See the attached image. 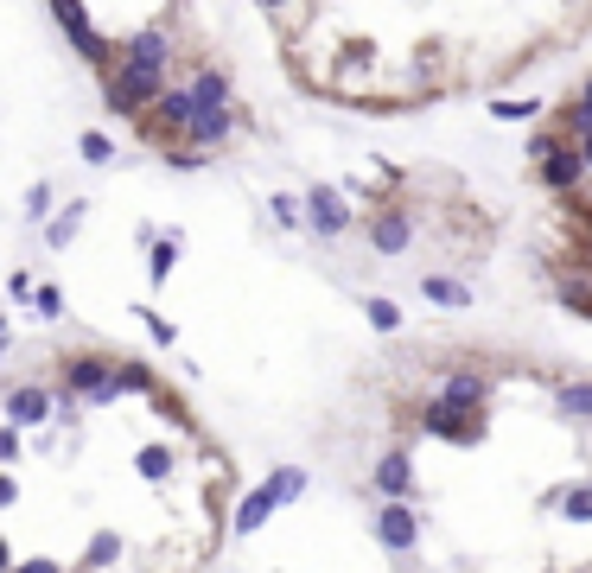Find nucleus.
<instances>
[{"instance_id": "1", "label": "nucleus", "mask_w": 592, "mask_h": 573, "mask_svg": "<svg viewBox=\"0 0 592 573\" xmlns=\"http://www.w3.org/2000/svg\"><path fill=\"white\" fill-rule=\"evenodd\" d=\"M166 90V77H153V71H141V64H109L102 71V96H109V109L115 115H147V102Z\"/></svg>"}, {"instance_id": "2", "label": "nucleus", "mask_w": 592, "mask_h": 573, "mask_svg": "<svg viewBox=\"0 0 592 573\" xmlns=\"http://www.w3.org/2000/svg\"><path fill=\"white\" fill-rule=\"evenodd\" d=\"M109 376H115V363L102 357V351H77L71 363H64V395H90L96 408H109V402H115Z\"/></svg>"}, {"instance_id": "3", "label": "nucleus", "mask_w": 592, "mask_h": 573, "mask_svg": "<svg viewBox=\"0 0 592 573\" xmlns=\"http://www.w3.org/2000/svg\"><path fill=\"white\" fill-rule=\"evenodd\" d=\"M185 121H191V90H172V83H166V90L147 102L141 128H147V141H179Z\"/></svg>"}, {"instance_id": "4", "label": "nucleus", "mask_w": 592, "mask_h": 573, "mask_svg": "<svg viewBox=\"0 0 592 573\" xmlns=\"http://www.w3.org/2000/svg\"><path fill=\"white\" fill-rule=\"evenodd\" d=\"M51 20H58L64 32H71V45H77V58H90L109 71V45H102V32L90 26V13H83V0H51Z\"/></svg>"}, {"instance_id": "5", "label": "nucleus", "mask_w": 592, "mask_h": 573, "mask_svg": "<svg viewBox=\"0 0 592 573\" xmlns=\"http://www.w3.org/2000/svg\"><path fill=\"white\" fill-rule=\"evenodd\" d=\"M376 542L389 548V554H408L414 542H421V510L402 503V497H389V503L376 510Z\"/></svg>"}, {"instance_id": "6", "label": "nucleus", "mask_w": 592, "mask_h": 573, "mask_svg": "<svg viewBox=\"0 0 592 573\" xmlns=\"http://www.w3.org/2000/svg\"><path fill=\"white\" fill-rule=\"evenodd\" d=\"M535 172H542V185L548 191H580V179H586V166H580V147L567 141V134H554V147L535 160Z\"/></svg>"}, {"instance_id": "7", "label": "nucleus", "mask_w": 592, "mask_h": 573, "mask_svg": "<svg viewBox=\"0 0 592 573\" xmlns=\"http://www.w3.org/2000/svg\"><path fill=\"white\" fill-rule=\"evenodd\" d=\"M408 242H414V217L402 204H389V211L370 217V249L376 255H408Z\"/></svg>"}, {"instance_id": "8", "label": "nucleus", "mask_w": 592, "mask_h": 573, "mask_svg": "<svg viewBox=\"0 0 592 573\" xmlns=\"http://www.w3.org/2000/svg\"><path fill=\"white\" fill-rule=\"evenodd\" d=\"M115 58H121V64H141V71H153V77H166V64H172V39H166L160 26H147V32H134V39L121 45Z\"/></svg>"}, {"instance_id": "9", "label": "nucleus", "mask_w": 592, "mask_h": 573, "mask_svg": "<svg viewBox=\"0 0 592 573\" xmlns=\"http://www.w3.org/2000/svg\"><path fill=\"white\" fill-rule=\"evenodd\" d=\"M306 223H312L319 236H344V230H351V204H344V191L319 185V191L306 198Z\"/></svg>"}, {"instance_id": "10", "label": "nucleus", "mask_w": 592, "mask_h": 573, "mask_svg": "<svg viewBox=\"0 0 592 573\" xmlns=\"http://www.w3.org/2000/svg\"><path fill=\"white\" fill-rule=\"evenodd\" d=\"M230 128H236V115L230 109H198V102H191V121H185V141L191 147H223V141H230Z\"/></svg>"}, {"instance_id": "11", "label": "nucleus", "mask_w": 592, "mask_h": 573, "mask_svg": "<svg viewBox=\"0 0 592 573\" xmlns=\"http://www.w3.org/2000/svg\"><path fill=\"white\" fill-rule=\"evenodd\" d=\"M421 427H427V433H440V440H478V414L446 408V402H433V408L421 414Z\"/></svg>"}, {"instance_id": "12", "label": "nucleus", "mask_w": 592, "mask_h": 573, "mask_svg": "<svg viewBox=\"0 0 592 573\" xmlns=\"http://www.w3.org/2000/svg\"><path fill=\"white\" fill-rule=\"evenodd\" d=\"M370 478H376L382 497H408V491H414V459H408V453H382Z\"/></svg>"}, {"instance_id": "13", "label": "nucleus", "mask_w": 592, "mask_h": 573, "mask_svg": "<svg viewBox=\"0 0 592 573\" xmlns=\"http://www.w3.org/2000/svg\"><path fill=\"white\" fill-rule=\"evenodd\" d=\"M281 510V497H274V484H255L249 497H242V510H236V535H255L268 516Z\"/></svg>"}, {"instance_id": "14", "label": "nucleus", "mask_w": 592, "mask_h": 573, "mask_svg": "<svg viewBox=\"0 0 592 573\" xmlns=\"http://www.w3.org/2000/svg\"><path fill=\"white\" fill-rule=\"evenodd\" d=\"M446 408H465V414H478L484 408V376L478 370H452L446 376V395H440Z\"/></svg>"}, {"instance_id": "15", "label": "nucleus", "mask_w": 592, "mask_h": 573, "mask_svg": "<svg viewBox=\"0 0 592 573\" xmlns=\"http://www.w3.org/2000/svg\"><path fill=\"white\" fill-rule=\"evenodd\" d=\"M0 408H7V421H13V427H39L45 414H51V395H45V389H13Z\"/></svg>"}, {"instance_id": "16", "label": "nucleus", "mask_w": 592, "mask_h": 573, "mask_svg": "<svg viewBox=\"0 0 592 573\" xmlns=\"http://www.w3.org/2000/svg\"><path fill=\"white\" fill-rule=\"evenodd\" d=\"M191 102H198V109H230V77H223V71H198Z\"/></svg>"}, {"instance_id": "17", "label": "nucleus", "mask_w": 592, "mask_h": 573, "mask_svg": "<svg viewBox=\"0 0 592 573\" xmlns=\"http://www.w3.org/2000/svg\"><path fill=\"white\" fill-rule=\"evenodd\" d=\"M83 217H90V204H64V217H45V242H51V249H64V242L83 230Z\"/></svg>"}, {"instance_id": "18", "label": "nucleus", "mask_w": 592, "mask_h": 573, "mask_svg": "<svg viewBox=\"0 0 592 573\" xmlns=\"http://www.w3.org/2000/svg\"><path fill=\"white\" fill-rule=\"evenodd\" d=\"M421 293H427V300H440V306H452V312H459V306H472V287L446 281V274H427V281H421Z\"/></svg>"}, {"instance_id": "19", "label": "nucleus", "mask_w": 592, "mask_h": 573, "mask_svg": "<svg viewBox=\"0 0 592 573\" xmlns=\"http://www.w3.org/2000/svg\"><path fill=\"white\" fill-rule=\"evenodd\" d=\"M561 408L573 421H592V382H561Z\"/></svg>"}, {"instance_id": "20", "label": "nucleus", "mask_w": 592, "mask_h": 573, "mask_svg": "<svg viewBox=\"0 0 592 573\" xmlns=\"http://www.w3.org/2000/svg\"><path fill=\"white\" fill-rule=\"evenodd\" d=\"M561 516H573V523H592V484H567V491H561Z\"/></svg>"}, {"instance_id": "21", "label": "nucleus", "mask_w": 592, "mask_h": 573, "mask_svg": "<svg viewBox=\"0 0 592 573\" xmlns=\"http://www.w3.org/2000/svg\"><path fill=\"white\" fill-rule=\"evenodd\" d=\"M179 268V236H166V242H153V255H147V274L153 281H166V274Z\"/></svg>"}, {"instance_id": "22", "label": "nucleus", "mask_w": 592, "mask_h": 573, "mask_svg": "<svg viewBox=\"0 0 592 573\" xmlns=\"http://www.w3.org/2000/svg\"><path fill=\"white\" fill-rule=\"evenodd\" d=\"M363 312H370V325H376V332H395V325H402V306H395V300H382V293H376V300H363Z\"/></svg>"}, {"instance_id": "23", "label": "nucleus", "mask_w": 592, "mask_h": 573, "mask_svg": "<svg viewBox=\"0 0 592 573\" xmlns=\"http://www.w3.org/2000/svg\"><path fill=\"white\" fill-rule=\"evenodd\" d=\"M77 153H83V160H90V166H109L115 160V141H109V134H83V141H77Z\"/></svg>"}, {"instance_id": "24", "label": "nucleus", "mask_w": 592, "mask_h": 573, "mask_svg": "<svg viewBox=\"0 0 592 573\" xmlns=\"http://www.w3.org/2000/svg\"><path fill=\"white\" fill-rule=\"evenodd\" d=\"M268 484H274V497H281V503H293V497L306 491V472H300V465H281V472H274Z\"/></svg>"}, {"instance_id": "25", "label": "nucleus", "mask_w": 592, "mask_h": 573, "mask_svg": "<svg viewBox=\"0 0 592 573\" xmlns=\"http://www.w3.org/2000/svg\"><path fill=\"white\" fill-rule=\"evenodd\" d=\"M166 472H172V453H166V446H141V478L160 484Z\"/></svg>"}, {"instance_id": "26", "label": "nucleus", "mask_w": 592, "mask_h": 573, "mask_svg": "<svg viewBox=\"0 0 592 573\" xmlns=\"http://www.w3.org/2000/svg\"><path fill=\"white\" fill-rule=\"evenodd\" d=\"M535 109H542V102H529V96H522V102H516V96L491 102V115H497V121H535Z\"/></svg>"}, {"instance_id": "27", "label": "nucleus", "mask_w": 592, "mask_h": 573, "mask_svg": "<svg viewBox=\"0 0 592 573\" xmlns=\"http://www.w3.org/2000/svg\"><path fill=\"white\" fill-rule=\"evenodd\" d=\"M109 389H115V395H121V389H153V376L141 370V363H121V370L109 376Z\"/></svg>"}, {"instance_id": "28", "label": "nucleus", "mask_w": 592, "mask_h": 573, "mask_svg": "<svg viewBox=\"0 0 592 573\" xmlns=\"http://www.w3.org/2000/svg\"><path fill=\"white\" fill-rule=\"evenodd\" d=\"M115 554H121V542H115L109 529H102V535H90V554H83V561H90V567H109Z\"/></svg>"}, {"instance_id": "29", "label": "nucleus", "mask_w": 592, "mask_h": 573, "mask_svg": "<svg viewBox=\"0 0 592 573\" xmlns=\"http://www.w3.org/2000/svg\"><path fill=\"white\" fill-rule=\"evenodd\" d=\"M26 217H32V223H45V217H51V185H45V179L26 191Z\"/></svg>"}, {"instance_id": "30", "label": "nucleus", "mask_w": 592, "mask_h": 573, "mask_svg": "<svg viewBox=\"0 0 592 573\" xmlns=\"http://www.w3.org/2000/svg\"><path fill=\"white\" fill-rule=\"evenodd\" d=\"M32 306H39L45 319H58V312H64V293H58V287H32Z\"/></svg>"}, {"instance_id": "31", "label": "nucleus", "mask_w": 592, "mask_h": 573, "mask_svg": "<svg viewBox=\"0 0 592 573\" xmlns=\"http://www.w3.org/2000/svg\"><path fill=\"white\" fill-rule=\"evenodd\" d=\"M268 204H274V223H287V230L300 223V198H287V191H281V198H268Z\"/></svg>"}, {"instance_id": "32", "label": "nucleus", "mask_w": 592, "mask_h": 573, "mask_svg": "<svg viewBox=\"0 0 592 573\" xmlns=\"http://www.w3.org/2000/svg\"><path fill=\"white\" fill-rule=\"evenodd\" d=\"M13 459H20V427H0V465H13Z\"/></svg>"}, {"instance_id": "33", "label": "nucleus", "mask_w": 592, "mask_h": 573, "mask_svg": "<svg viewBox=\"0 0 592 573\" xmlns=\"http://www.w3.org/2000/svg\"><path fill=\"white\" fill-rule=\"evenodd\" d=\"M141 325H147V332H153V338H160V344H172V338H179V332H172V325L160 319V312H141Z\"/></svg>"}, {"instance_id": "34", "label": "nucleus", "mask_w": 592, "mask_h": 573, "mask_svg": "<svg viewBox=\"0 0 592 573\" xmlns=\"http://www.w3.org/2000/svg\"><path fill=\"white\" fill-rule=\"evenodd\" d=\"M13 573H64V567H58V561H20Z\"/></svg>"}, {"instance_id": "35", "label": "nucleus", "mask_w": 592, "mask_h": 573, "mask_svg": "<svg viewBox=\"0 0 592 573\" xmlns=\"http://www.w3.org/2000/svg\"><path fill=\"white\" fill-rule=\"evenodd\" d=\"M573 147H580V166L592 172V134H580V141H573Z\"/></svg>"}, {"instance_id": "36", "label": "nucleus", "mask_w": 592, "mask_h": 573, "mask_svg": "<svg viewBox=\"0 0 592 573\" xmlns=\"http://www.w3.org/2000/svg\"><path fill=\"white\" fill-rule=\"evenodd\" d=\"M7 503H13V478H0V510H7Z\"/></svg>"}, {"instance_id": "37", "label": "nucleus", "mask_w": 592, "mask_h": 573, "mask_svg": "<svg viewBox=\"0 0 592 573\" xmlns=\"http://www.w3.org/2000/svg\"><path fill=\"white\" fill-rule=\"evenodd\" d=\"M261 7H274V13H281V7H293V0H261Z\"/></svg>"}, {"instance_id": "38", "label": "nucleus", "mask_w": 592, "mask_h": 573, "mask_svg": "<svg viewBox=\"0 0 592 573\" xmlns=\"http://www.w3.org/2000/svg\"><path fill=\"white\" fill-rule=\"evenodd\" d=\"M580 102H586V109H592V83H586V90H580Z\"/></svg>"}, {"instance_id": "39", "label": "nucleus", "mask_w": 592, "mask_h": 573, "mask_svg": "<svg viewBox=\"0 0 592 573\" xmlns=\"http://www.w3.org/2000/svg\"><path fill=\"white\" fill-rule=\"evenodd\" d=\"M0 567H13V561H7V542H0Z\"/></svg>"}]
</instances>
